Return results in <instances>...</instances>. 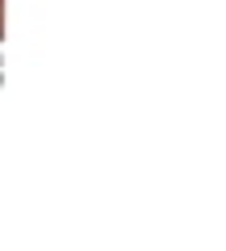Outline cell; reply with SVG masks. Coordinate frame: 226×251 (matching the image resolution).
<instances>
[{"instance_id":"obj_1","label":"cell","mask_w":226,"mask_h":251,"mask_svg":"<svg viewBox=\"0 0 226 251\" xmlns=\"http://www.w3.org/2000/svg\"><path fill=\"white\" fill-rule=\"evenodd\" d=\"M0 9H4V0H0Z\"/></svg>"}]
</instances>
